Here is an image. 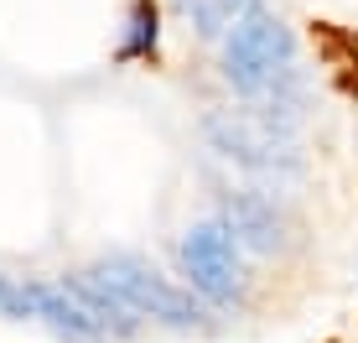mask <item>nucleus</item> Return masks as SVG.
<instances>
[{
    "label": "nucleus",
    "instance_id": "nucleus-1",
    "mask_svg": "<svg viewBox=\"0 0 358 343\" xmlns=\"http://www.w3.org/2000/svg\"><path fill=\"white\" fill-rule=\"evenodd\" d=\"M224 78L255 109L296 120V42L286 21L270 10H250L224 31Z\"/></svg>",
    "mask_w": 358,
    "mask_h": 343
},
{
    "label": "nucleus",
    "instance_id": "nucleus-2",
    "mask_svg": "<svg viewBox=\"0 0 358 343\" xmlns=\"http://www.w3.org/2000/svg\"><path fill=\"white\" fill-rule=\"evenodd\" d=\"M208 141L213 151H224L229 162H244V167H260V172H275V167H296V136H291V120L270 115V109H218L208 115Z\"/></svg>",
    "mask_w": 358,
    "mask_h": 343
},
{
    "label": "nucleus",
    "instance_id": "nucleus-3",
    "mask_svg": "<svg viewBox=\"0 0 358 343\" xmlns=\"http://www.w3.org/2000/svg\"><path fill=\"white\" fill-rule=\"evenodd\" d=\"M94 276L104 281V286H115L141 317H162L171 328H192V323L208 317V307L192 291H182V286H171L166 276H156L141 255H109V260L94 265Z\"/></svg>",
    "mask_w": 358,
    "mask_h": 343
},
{
    "label": "nucleus",
    "instance_id": "nucleus-4",
    "mask_svg": "<svg viewBox=\"0 0 358 343\" xmlns=\"http://www.w3.org/2000/svg\"><path fill=\"white\" fill-rule=\"evenodd\" d=\"M182 271L192 276V291L203 302H234L244 291V265H239V239L224 224H197L182 239Z\"/></svg>",
    "mask_w": 358,
    "mask_h": 343
},
{
    "label": "nucleus",
    "instance_id": "nucleus-5",
    "mask_svg": "<svg viewBox=\"0 0 358 343\" xmlns=\"http://www.w3.org/2000/svg\"><path fill=\"white\" fill-rule=\"evenodd\" d=\"M218 224L239 244H250L255 255H280L286 250V218H280V208L270 198H260V192H224V218H218Z\"/></svg>",
    "mask_w": 358,
    "mask_h": 343
},
{
    "label": "nucleus",
    "instance_id": "nucleus-6",
    "mask_svg": "<svg viewBox=\"0 0 358 343\" xmlns=\"http://www.w3.org/2000/svg\"><path fill=\"white\" fill-rule=\"evenodd\" d=\"M27 297H31V317L52 323L57 333L73 338V343H99V338H109L104 328H99V317L68 291V281H31Z\"/></svg>",
    "mask_w": 358,
    "mask_h": 343
},
{
    "label": "nucleus",
    "instance_id": "nucleus-7",
    "mask_svg": "<svg viewBox=\"0 0 358 343\" xmlns=\"http://www.w3.org/2000/svg\"><path fill=\"white\" fill-rule=\"evenodd\" d=\"M177 6L203 36H218V31H229L239 16H250L255 0H177Z\"/></svg>",
    "mask_w": 358,
    "mask_h": 343
},
{
    "label": "nucleus",
    "instance_id": "nucleus-8",
    "mask_svg": "<svg viewBox=\"0 0 358 343\" xmlns=\"http://www.w3.org/2000/svg\"><path fill=\"white\" fill-rule=\"evenodd\" d=\"M125 57H151L156 52V6L151 0H141L135 6V16H130V36H125V47H120Z\"/></svg>",
    "mask_w": 358,
    "mask_h": 343
}]
</instances>
